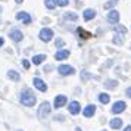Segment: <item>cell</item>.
Returning <instances> with one entry per match:
<instances>
[{
    "mask_svg": "<svg viewBox=\"0 0 131 131\" xmlns=\"http://www.w3.org/2000/svg\"><path fill=\"white\" fill-rule=\"evenodd\" d=\"M40 38H41L44 43L50 41V40L53 38V31L49 30V28H43V30L40 31Z\"/></svg>",
    "mask_w": 131,
    "mask_h": 131,
    "instance_id": "obj_3",
    "label": "cell"
},
{
    "mask_svg": "<svg viewBox=\"0 0 131 131\" xmlns=\"http://www.w3.org/2000/svg\"><path fill=\"white\" fill-rule=\"evenodd\" d=\"M68 56H69V52H68V50H60V52H56V54H54L56 60H63V59H66Z\"/></svg>",
    "mask_w": 131,
    "mask_h": 131,
    "instance_id": "obj_13",
    "label": "cell"
},
{
    "mask_svg": "<svg viewBox=\"0 0 131 131\" xmlns=\"http://www.w3.org/2000/svg\"><path fill=\"white\" fill-rule=\"evenodd\" d=\"M96 112V106L94 105H90V106H87L85 109H84V116L85 118H90V116H93Z\"/></svg>",
    "mask_w": 131,
    "mask_h": 131,
    "instance_id": "obj_11",
    "label": "cell"
},
{
    "mask_svg": "<svg viewBox=\"0 0 131 131\" xmlns=\"http://www.w3.org/2000/svg\"><path fill=\"white\" fill-rule=\"evenodd\" d=\"M7 77L10 78L12 81H19V78H21L16 71H7Z\"/></svg>",
    "mask_w": 131,
    "mask_h": 131,
    "instance_id": "obj_17",
    "label": "cell"
},
{
    "mask_svg": "<svg viewBox=\"0 0 131 131\" xmlns=\"http://www.w3.org/2000/svg\"><path fill=\"white\" fill-rule=\"evenodd\" d=\"M69 112H71L72 115H77V113L80 112V103H78V102H71V103H69Z\"/></svg>",
    "mask_w": 131,
    "mask_h": 131,
    "instance_id": "obj_12",
    "label": "cell"
},
{
    "mask_svg": "<svg viewBox=\"0 0 131 131\" xmlns=\"http://www.w3.org/2000/svg\"><path fill=\"white\" fill-rule=\"evenodd\" d=\"M65 103H66V96L60 94L54 97V107H62L65 106Z\"/></svg>",
    "mask_w": 131,
    "mask_h": 131,
    "instance_id": "obj_9",
    "label": "cell"
},
{
    "mask_svg": "<svg viewBox=\"0 0 131 131\" xmlns=\"http://www.w3.org/2000/svg\"><path fill=\"white\" fill-rule=\"evenodd\" d=\"M65 18H69V19H77V15H74V13H66Z\"/></svg>",
    "mask_w": 131,
    "mask_h": 131,
    "instance_id": "obj_27",
    "label": "cell"
},
{
    "mask_svg": "<svg viewBox=\"0 0 131 131\" xmlns=\"http://www.w3.org/2000/svg\"><path fill=\"white\" fill-rule=\"evenodd\" d=\"M19 100L24 106H34L36 105V96L30 91H22L19 96Z\"/></svg>",
    "mask_w": 131,
    "mask_h": 131,
    "instance_id": "obj_1",
    "label": "cell"
},
{
    "mask_svg": "<svg viewBox=\"0 0 131 131\" xmlns=\"http://www.w3.org/2000/svg\"><path fill=\"white\" fill-rule=\"evenodd\" d=\"M116 5H118V0H109L107 3H105V5H103V7H105V9H111V7L116 6Z\"/></svg>",
    "mask_w": 131,
    "mask_h": 131,
    "instance_id": "obj_19",
    "label": "cell"
},
{
    "mask_svg": "<svg viewBox=\"0 0 131 131\" xmlns=\"http://www.w3.org/2000/svg\"><path fill=\"white\" fill-rule=\"evenodd\" d=\"M77 32H78L81 37H83V38H89V37H91V32L83 30V28H77Z\"/></svg>",
    "mask_w": 131,
    "mask_h": 131,
    "instance_id": "obj_18",
    "label": "cell"
},
{
    "mask_svg": "<svg viewBox=\"0 0 131 131\" xmlns=\"http://www.w3.org/2000/svg\"><path fill=\"white\" fill-rule=\"evenodd\" d=\"M113 30L119 31V32H122V34L127 32V28H125V27H121V25H115V27H113Z\"/></svg>",
    "mask_w": 131,
    "mask_h": 131,
    "instance_id": "obj_24",
    "label": "cell"
},
{
    "mask_svg": "<svg viewBox=\"0 0 131 131\" xmlns=\"http://www.w3.org/2000/svg\"><path fill=\"white\" fill-rule=\"evenodd\" d=\"M58 71H59L60 75H72V74H75V69L72 66H68V65H60L58 68Z\"/></svg>",
    "mask_w": 131,
    "mask_h": 131,
    "instance_id": "obj_4",
    "label": "cell"
},
{
    "mask_svg": "<svg viewBox=\"0 0 131 131\" xmlns=\"http://www.w3.org/2000/svg\"><path fill=\"white\" fill-rule=\"evenodd\" d=\"M16 19L22 21L25 25H28V24L31 22V16H30L27 12H18V13H16Z\"/></svg>",
    "mask_w": 131,
    "mask_h": 131,
    "instance_id": "obj_5",
    "label": "cell"
},
{
    "mask_svg": "<svg viewBox=\"0 0 131 131\" xmlns=\"http://www.w3.org/2000/svg\"><path fill=\"white\" fill-rule=\"evenodd\" d=\"M109 125H111V128H113V130H118V128L122 127V121L119 118H113L112 121L109 122Z\"/></svg>",
    "mask_w": 131,
    "mask_h": 131,
    "instance_id": "obj_14",
    "label": "cell"
},
{
    "mask_svg": "<svg viewBox=\"0 0 131 131\" xmlns=\"http://www.w3.org/2000/svg\"><path fill=\"white\" fill-rule=\"evenodd\" d=\"M15 2H16V3H22V2H24V0H15Z\"/></svg>",
    "mask_w": 131,
    "mask_h": 131,
    "instance_id": "obj_33",
    "label": "cell"
},
{
    "mask_svg": "<svg viewBox=\"0 0 131 131\" xmlns=\"http://www.w3.org/2000/svg\"><path fill=\"white\" fill-rule=\"evenodd\" d=\"M44 59H46V56H44V54H36V56L32 58V63H34V65H40Z\"/></svg>",
    "mask_w": 131,
    "mask_h": 131,
    "instance_id": "obj_16",
    "label": "cell"
},
{
    "mask_svg": "<svg viewBox=\"0 0 131 131\" xmlns=\"http://www.w3.org/2000/svg\"><path fill=\"white\" fill-rule=\"evenodd\" d=\"M54 44H56V46H63V44H65V43H63V40H60V38H58V40H56V43H54Z\"/></svg>",
    "mask_w": 131,
    "mask_h": 131,
    "instance_id": "obj_28",
    "label": "cell"
},
{
    "mask_svg": "<svg viewBox=\"0 0 131 131\" xmlns=\"http://www.w3.org/2000/svg\"><path fill=\"white\" fill-rule=\"evenodd\" d=\"M94 16H96V10H93V9H87L84 12V19L85 21H90V19H93Z\"/></svg>",
    "mask_w": 131,
    "mask_h": 131,
    "instance_id": "obj_15",
    "label": "cell"
},
{
    "mask_svg": "<svg viewBox=\"0 0 131 131\" xmlns=\"http://www.w3.org/2000/svg\"><path fill=\"white\" fill-rule=\"evenodd\" d=\"M113 43L118 44V46H121V44H122V36H121V34H116V36L113 37Z\"/></svg>",
    "mask_w": 131,
    "mask_h": 131,
    "instance_id": "obj_23",
    "label": "cell"
},
{
    "mask_svg": "<svg viewBox=\"0 0 131 131\" xmlns=\"http://www.w3.org/2000/svg\"><path fill=\"white\" fill-rule=\"evenodd\" d=\"M124 131H131V125H128V127H127V128H125Z\"/></svg>",
    "mask_w": 131,
    "mask_h": 131,
    "instance_id": "obj_31",
    "label": "cell"
},
{
    "mask_svg": "<svg viewBox=\"0 0 131 131\" xmlns=\"http://www.w3.org/2000/svg\"><path fill=\"white\" fill-rule=\"evenodd\" d=\"M9 37L12 38L13 41H21V40L24 38V34H22L19 30H12L10 32H9Z\"/></svg>",
    "mask_w": 131,
    "mask_h": 131,
    "instance_id": "obj_6",
    "label": "cell"
},
{
    "mask_svg": "<svg viewBox=\"0 0 131 131\" xmlns=\"http://www.w3.org/2000/svg\"><path fill=\"white\" fill-rule=\"evenodd\" d=\"M125 111V103L124 102H116L115 105H113V107H112V112L113 113H121V112H124Z\"/></svg>",
    "mask_w": 131,
    "mask_h": 131,
    "instance_id": "obj_10",
    "label": "cell"
},
{
    "mask_svg": "<svg viewBox=\"0 0 131 131\" xmlns=\"http://www.w3.org/2000/svg\"><path fill=\"white\" fill-rule=\"evenodd\" d=\"M56 3H58L59 6H66V5H68V0H56Z\"/></svg>",
    "mask_w": 131,
    "mask_h": 131,
    "instance_id": "obj_26",
    "label": "cell"
},
{
    "mask_svg": "<svg viewBox=\"0 0 131 131\" xmlns=\"http://www.w3.org/2000/svg\"><path fill=\"white\" fill-rule=\"evenodd\" d=\"M50 113V103L49 102H43L41 106L38 107V118H46Z\"/></svg>",
    "mask_w": 131,
    "mask_h": 131,
    "instance_id": "obj_2",
    "label": "cell"
},
{
    "mask_svg": "<svg viewBox=\"0 0 131 131\" xmlns=\"http://www.w3.org/2000/svg\"><path fill=\"white\" fill-rule=\"evenodd\" d=\"M99 100H100L102 103H105V105H106V103H109V100H111V99H109V96H107L106 93H102V94L99 96Z\"/></svg>",
    "mask_w": 131,
    "mask_h": 131,
    "instance_id": "obj_20",
    "label": "cell"
},
{
    "mask_svg": "<svg viewBox=\"0 0 131 131\" xmlns=\"http://www.w3.org/2000/svg\"><path fill=\"white\" fill-rule=\"evenodd\" d=\"M3 43H5V41H3V38H0V47L3 46Z\"/></svg>",
    "mask_w": 131,
    "mask_h": 131,
    "instance_id": "obj_32",
    "label": "cell"
},
{
    "mask_svg": "<svg viewBox=\"0 0 131 131\" xmlns=\"http://www.w3.org/2000/svg\"><path fill=\"white\" fill-rule=\"evenodd\" d=\"M77 131H81V130H80V128H78V130H77Z\"/></svg>",
    "mask_w": 131,
    "mask_h": 131,
    "instance_id": "obj_34",
    "label": "cell"
},
{
    "mask_svg": "<svg viewBox=\"0 0 131 131\" xmlns=\"http://www.w3.org/2000/svg\"><path fill=\"white\" fill-rule=\"evenodd\" d=\"M103 131H106V130H103Z\"/></svg>",
    "mask_w": 131,
    "mask_h": 131,
    "instance_id": "obj_35",
    "label": "cell"
},
{
    "mask_svg": "<svg viewBox=\"0 0 131 131\" xmlns=\"http://www.w3.org/2000/svg\"><path fill=\"white\" fill-rule=\"evenodd\" d=\"M105 85H106L107 89H115V87L118 85V83H116V81H113V80H107L106 83H105Z\"/></svg>",
    "mask_w": 131,
    "mask_h": 131,
    "instance_id": "obj_22",
    "label": "cell"
},
{
    "mask_svg": "<svg viewBox=\"0 0 131 131\" xmlns=\"http://www.w3.org/2000/svg\"><path fill=\"white\" fill-rule=\"evenodd\" d=\"M107 21L111 22V24H118V21H119V13L113 9V10H111L109 12V15H107Z\"/></svg>",
    "mask_w": 131,
    "mask_h": 131,
    "instance_id": "obj_7",
    "label": "cell"
},
{
    "mask_svg": "<svg viewBox=\"0 0 131 131\" xmlns=\"http://www.w3.org/2000/svg\"><path fill=\"white\" fill-rule=\"evenodd\" d=\"M32 83H34V85H36L40 91H47V85H46V83H44V81H41L40 78L36 77L34 80H32Z\"/></svg>",
    "mask_w": 131,
    "mask_h": 131,
    "instance_id": "obj_8",
    "label": "cell"
},
{
    "mask_svg": "<svg viewBox=\"0 0 131 131\" xmlns=\"http://www.w3.org/2000/svg\"><path fill=\"white\" fill-rule=\"evenodd\" d=\"M24 68H25V69H28V68H30V62H28V60H24Z\"/></svg>",
    "mask_w": 131,
    "mask_h": 131,
    "instance_id": "obj_30",
    "label": "cell"
},
{
    "mask_svg": "<svg viewBox=\"0 0 131 131\" xmlns=\"http://www.w3.org/2000/svg\"><path fill=\"white\" fill-rule=\"evenodd\" d=\"M81 78H83L84 81H85V80H89V78H91V75H90V74H89L87 71H83V72H81Z\"/></svg>",
    "mask_w": 131,
    "mask_h": 131,
    "instance_id": "obj_25",
    "label": "cell"
},
{
    "mask_svg": "<svg viewBox=\"0 0 131 131\" xmlns=\"http://www.w3.org/2000/svg\"><path fill=\"white\" fill-rule=\"evenodd\" d=\"M44 5L47 9H53L56 6V0H44Z\"/></svg>",
    "mask_w": 131,
    "mask_h": 131,
    "instance_id": "obj_21",
    "label": "cell"
},
{
    "mask_svg": "<svg viewBox=\"0 0 131 131\" xmlns=\"http://www.w3.org/2000/svg\"><path fill=\"white\" fill-rule=\"evenodd\" d=\"M125 94H127V96H128V97L131 99V87H130V89H127V90H125Z\"/></svg>",
    "mask_w": 131,
    "mask_h": 131,
    "instance_id": "obj_29",
    "label": "cell"
}]
</instances>
